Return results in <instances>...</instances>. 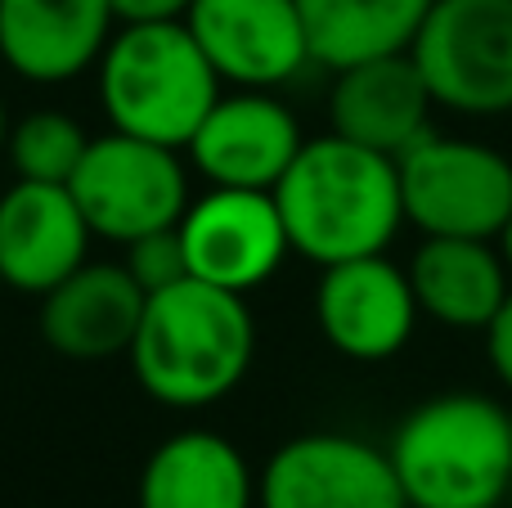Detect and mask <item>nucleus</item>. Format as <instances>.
I'll use <instances>...</instances> for the list:
<instances>
[{"mask_svg": "<svg viewBox=\"0 0 512 508\" xmlns=\"http://www.w3.org/2000/svg\"><path fill=\"white\" fill-rule=\"evenodd\" d=\"M396 167L405 221L423 239H495L512 216V162L481 140L427 131Z\"/></svg>", "mask_w": 512, "mask_h": 508, "instance_id": "39448f33", "label": "nucleus"}, {"mask_svg": "<svg viewBox=\"0 0 512 508\" xmlns=\"http://www.w3.org/2000/svg\"><path fill=\"white\" fill-rule=\"evenodd\" d=\"M387 459L409 508H504L512 419L486 392H441L400 419Z\"/></svg>", "mask_w": 512, "mask_h": 508, "instance_id": "7ed1b4c3", "label": "nucleus"}, {"mask_svg": "<svg viewBox=\"0 0 512 508\" xmlns=\"http://www.w3.org/2000/svg\"><path fill=\"white\" fill-rule=\"evenodd\" d=\"M180 243L189 257V275L203 284L230 288V293H252L292 252L270 189L221 185H212V194L185 207Z\"/></svg>", "mask_w": 512, "mask_h": 508, "instance_id": "1a4fd4ad", "label": "nucleus"}, {"mask_svg": "<svg viewBox=\"0 0 512 508\" xmlns=\"http://www.w3.org/2000/svg\"><path fill=\"white\" fill-rule=\"evenodd\" d=\"M508 419H512V410H508Z\"/></svg>", "mask_w": 512, "mask_h": 508, "instance_id": "bb28decb", "label": "nucleus"}, {"mask_svg": "<svg viewBox=\"0 0 512 508\" xmlns=\"http://www.w3.org/2000/svg\"><path fill=\"white\" fill-rule=\"evenodd\" d=\"M504 508H512V500H508V504H504Z\"/></svg>", "mask_w": 512, "mask_h": 508, "instance_id": "a878e982", "label": "nucleus"}, {"mask_svg": "<svg viewBox=\"0 0 512 508\" xmlns=\"http://www.w3.org/2000/svg\"><path fill=\"white\" fill-rule=\"evenodd\" d=\"M256 508H409L387 450L351 432L283 441L256 477Z\"/></svg>", "mask_w": 512, "mask_h": 508, "instance_id": "6e6552de", "label": "nucleus"}, {"mask_svg": "<svg viewBox=\"0 0 512 508\" xmlns=\"http://www.w3.org/2000/svg\"><path fill=\"white\" fill-rule=\"evenodd\" d=\"M283 230L297 257L319 270L355 257H378L405 225L396 158L342 135L306 140L274 185Z\"/></svg>", "mask_w": 512, "mask_h": 508, "instance_id": "f257e3e1", "label": "nucleus"}, {"mask_svg": "<svg viewBox=\"0 0 512 508\" xmlns=\"http://www.w3.org/2000/svg\"><path fill=\"white\" fill-rule=\"evenodd\" d=\"M409 54L436 108L512 113V0H432Z\"/></svg>", "mask_w": 512, "mask_h": 508, "instance_id": "423d86ee", "label": "nucleus"}, {"mask_svg": "<svg viewBox=\"0 0 512 508\" xmlns=\"http://www.w3.org/2000/svg\"><path fill=\"white\" fill-rule=\"evenodd\" d=\"M90 225L68 185L18 180L0 194V284L45 297L86 266Z\"/></svg>", "mask_w": 512, "mask_h": 508, "instance_id": "ddd939ff", "label": "nucleus"}, {"mask_svg": "<svg viewBox=\"0 0 512 508\" xmlns=\"http://www.w3.org/2000/svg\"><path fill=\"white\" fill-rule=\"evenodd\" d=\"M126 270L131 279L144 288V297L162 293V288L180 284V279H194L189 275V257H185V243H180V225H167V230H153L140 234V239L126 243Z\"/></svg>", "mask_w": 512, "mask_h": 508, "instance_id": "412c9836", "label": "nucleus"}, {"mask_svg": "<svg viewBox=\"0 0 512 508\" xmlns=\"http://www.w3.org/2000/svg\"><path fill=\"white\" fill-rule=\"evenodd\" d=\"M68 189L86 216L90 234L113 239L122 248L140 234L180 225L189 207V176L176 149L126 131L90 140Z\"/></svg>", "mask_w": 512, "mask_h": 508, "instance_id": "0eeeda50", "label": "nucleus"}, {"mask_svg": "<svg viewBox=\"0 0 512 508\" xmlns=\"http://www.w3.org/2000/svg\"><path fill=\"white\" fill-rule=\"evenodd\" d=\"M140 508H256V477L234 441L176 432L144 464Z\"/></svg>", "mask_w": 512, "mask_h": 508, "instance_id": "a211bd4d", "label": "nucleus"}, {"mask_svg": "<svg viewBox=\"0 0 512 508\" xmlns=\"http://www.w3.org/2000/svg\"><path fill=\"white\" fill-rule=\"evenodd\" d=\"M144 288L126 266H77L41 297V338L68 360H108L131 351Z\"/></svg>", "mask_w": 512, "mask_h": 508, "instance_id": "dca6fc26", "label": "nucleus"}, {"mask_svg": "<svg viewBox=\"0 0 512 508\" xmlns=\"http://www.w3.org/2000/svg\"><path fill=\"white\" fill-rule=\"evenodd\" d=\"M99 99L113 131L185 149L221 99V77L185 18L122 23L99 54Z\"/></svg>", "mask_w": 512, "mask_h": 508, "instance_id": "20e7f679", "label": "nucleus"}, {"mask_svg": "<svg viewBox=\"0 0 512 508\" xmlns=\"http://www.w3.org/2000/svg\"><path fill=\"white\" fill-rule=\"evenodd\" d=\"M117 23H180L194 0H108Z\"/></svg>", "mask_w": 512, "mask_h": 508, "instance_id": "5701e85b", "label": "nucleus"}, {"mask_svg": "<svg viewBox=\"0 0 512 508\" xmlns=\"http://www.w3.org/2000/svg\"><path fill=\"white\" fill-rule=\"evenodd\" d=\"M5 140H9V117H5V104H0V149H5Z\"/></svg>", "mask_w": 512, "mask_h": 508, "instance_id": "393cba45", "label": "nucleus"}, {"mask_svg": "<svg viewBox=\"0 0 512 508\" xmlns=\"http://www.w3.org/2000/svg\"><path fill=\"white\" fill-rule=\"evenodd\" d=\"M108 0H0V59L27 81H72L113 41Z\"/></svg>", "mask_w": 512, "mask_h": 508, "instance_id": "2eb2a0df", "label": "nucleus"}, {"mask_svg": "<svg viewBox=\"0 0 512 508\" xmlns=\"http://www.w3.org/2000/svg\"><path fill=\"white\" fill-rule=\"evenodd\" d=\"M418 311L445 329L486 333L499 306L512 293V275L499 257L495 239H436L427 234L409 257Z\"/></svg>", "mask_w": 512, "mask_h": 508, "instance_id": "f3484780", "label": "nucleus"}, {"mask_svg": "<svg viewBox=\"0 0 512 508\" xmlns=\"http://www.w3.org/2000/svg\"><path fill=\"white\" fill-rule=\"evenodd\" d=\"M90 135L72 122L68 113H27L23 122L9 131L5 149L14 162L18 180H41V185H68L77 176L81 158H86Z\"/></svg>", "mask_w": 512, "mask_h": 508, "instance_id": "aec40b11", "label": "nucleus"}, {"mask_svg": "<svg viewBox=\"0 0 512 508\" xmlns=\"http://www.w3.org/2000/svg\"><path fill=\"white\" fill-rule=\"evenodd\" d=\"M310 63L351 68L414 45L432 0H297Z\"/></svg>", "mask_w": 512, "mask_h": 508, "instance_id": "6ab92c4d", "label": "nucleus"}, {"mask_svg": "<svg viewBox=\"0 0 512 508\" xmlns=\"http://www.w3.org/2000/svg\"><path fill=\"white\" fill-rule=\"evenodd\" d=\"M432 113L436 99L409 50L337 68L328 90L333 135L378 149L387 158H400L409 144L423 140L432 131Z\"/></svg>", "mask_w": 512, "mask_h": 508, "instance_id": "4468645a", "label": "nucleus"}, {"mask_svg": "<svg viewBox=\"0 0 512 508\" xmlns=\"http://www.w3.org/2000/svg\"><path fill=\"white\" fill-rule=\"evenodd\" d=\"M185 27L239 90H274L310 63L297 0H194Z\"/></svg>", "mask_w": 512, "mask_h": 508, "instance_id": "9b49d317", "label": "nucleus"}, {"mask_svg": "<svg viewBox=\"0 0 512 508\" xmlns=\"http://www.w3.org/2000/svg\"><path fill=\"white\" fill-rule=\"evenodd\" d=\"M135 383L171 410H203L248 378L256 320L243 293L180 279L144 302L131 342Z\"/></svg>", "mask_w": 512, "mask_h": 508, "instance_id": "f03ea898", "label": "nucleus"}, {"mask_svg": "<svg viewBox=\"0 0 512 508\" xmlns=\"http://www.w3.org/2000/svg\"><path fill=\"white\" fill-rule=\"evenodd\" d=\"M486 356H490L495 378L512 392V293H508V302L499 306L495 320L486 324Z\"/></svg>", "mask_w": 512, "mask_h": 508, "instance_id": "4be33fe9", "label": "nucleus"}, {"mask_svg": "<svg viewBox=\"0 0 512 508\" xmlns=\"http://www.w3.org/2000/svg\"><path fill=\"white\" fill-rule=\"evenodd\" d=\"M301 126L270 90L221 95L194 140L185 144L194 167L221 189H270L301 153Z\"/></svg>", "mask_w": 512, "mask_h": 508, "instance_id": "f8f14e48", "label": "nucleus"}, {"mask_svg": "<svg viewBox=\"0 0 512 508\" xmlns=\"http://www.w3.org/2000/svg\"><path fill=\"white\" fill-rule=\"evenodd\" d=\"M315 320L337 356L378 365L405 351L423 311H418L409 270H400L396 261H387V252H378V257L324 266L315 288Z\"/></svg>", "mask_w": 512, "mask_h": 508, "instance_id": "9d476101", "label": "nucleus"}, {"mask_svg": "<svg viewBox=\"0 0 512 508\" xmlns=\"http://www.w3.org/2000/svg\"><path fill=\"white\" fill-rule=\"evenodd\" d=\"M495 248H499V257H504V266H508V275H512V216L504 221V230L495 234Z\"/></svg>", "mask_w": 512, "mask_h": 508, "instance_id": "b1692460", "label": "nucleus"}]
</instances>
